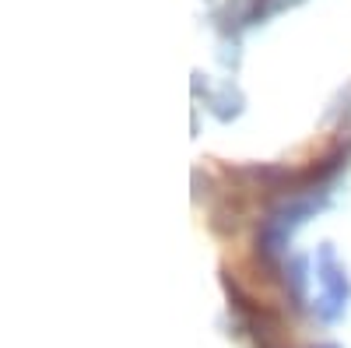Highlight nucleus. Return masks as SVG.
I'll use <instances>...</instances> for the list:
<instances>
[{
    "instance_id": "20e7f679",
    "label": "nucleus",
    "mask_w": 351,
    "mask_h": 348,
    "mask_svg": "<svg viewBox=\"0 0 351 348\" xmlns=\"http://www.w3.org/2000/svg\"><path fill=\"white\" fill-rule=\"evenodd\" d=\"M208 106H211V113L218 116V120H236V116L243 113V95H239V89H232V84H221L218 92H211L208 95Z\"/></svg>"
},
{
    "instance_id": "7ed1b4c3",
    "label": "nucleus",
    "mask_w": 351,
    "mask_h": 348,
    "mask_svg": "<svg viewBox=\"0 0 351 348\" xmlns=\"http://www.w3.org/2000/svg\"><path fill=\"white\" fill-rule=\"evenodd\" d=\"M306 268H309L306 257H291L288 264H285V288H288L291 306H302L306 303V281H309Z\"/></svg>"
},
{
    "instance_id": "f257e3e1",
    "label": "nucleus",
    "mask_w": 351,
    "mask_h": 348,
    "mask_svg": "<svg viewBox=\"0 0 351 348\" xmlns=\"http://www.w3.org/2000/svg\"><path fill=\"white\" fill-rule=\"evenodd\" d=\"M319 208H327V190H313V194H295V197H285L278 205L260 218L256 229V257L263 264H278L281 253L288 250V240L295 236V229L313 218Z\"/></svg>"
},
{
    "instance_id": "f03ea898",
    "label": "nucleus",
    "mask_w": 351,
    "mask_h": 348,
    "mask_svg": "<svg viewBox=\"0 0 351 348\" xmlns=\"http://www.w3.org/2000/svg\"><path fill=\"white\" fill-rule=\"evenodd\" d=\"M316 278H319V296L313 303V313L324 324H337L351 303V278L330 243H319L316 250Z\"/></svg>"
},
{
    "instance_id": "39448f33",
    "label": "nucleus",
    "mask_w": 351,
    "mask_h": 348,
    "mask_svg": "<svg viewBox=\"0 0 351 348\" xmlns=\"http://www.w3.org/2000/svg\"><path fill=\"white\" fill-rule=\"evenodd\" d=\"M319 348H337V345H319Z\"/></svg>"
}]
</instances>
